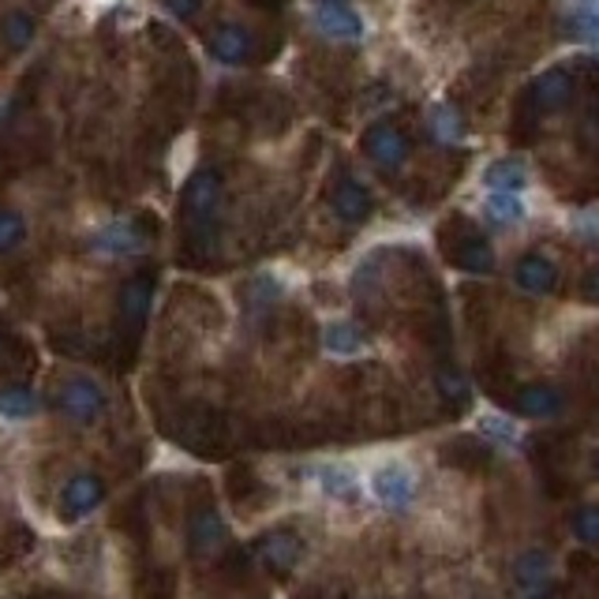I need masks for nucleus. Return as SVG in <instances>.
Listing matches in <instances>:
<instances>
[{
    "label": "nucleus",
    "instance_id": "1",
    "mask_svg": "<svg viewBox=\"0 0 599 599\" xmlns=\"http://www.w3.org/2000/svg\"><path fill=\"white\" fill-rule=\"evenodd\" d=\"M439 247L458 270L488 274L494 266V252H491L488 236H483L472 222H464V217H450V222H446V229L439 233Z\"/></svg>",
    "mask_w": 599,
    "mask_h": 599
},
{
    "label": "nucleus",
    "instance_id": "2",
    "mask_svg": "<svg viewBox=\"0 0 599 599\" xmlns=\"http://www.w3.org/2000/svg\"><path fill=\"white\" fill-rule=\"evenodd\" d=\"M513 585L521 599H555V563L547 550H525L513 563Z\"/></svg>",
    "mask_w": 599,
    "mask_h": 599
},
{
    "label": "nucleus",
    "instance_id": "3",
    "mask_svg": "<svg viewBox=\"0 0 599 599\" xmlns=\"http://www.w3.org/2000/svg\"><path fill=\"white\" fill-rule=\"evenodd\" d=\"M364 154L375 161V165H383V169L402 165L405 154H408L405 131L397 128V124H389V120L371 124V128L364 131Z\"/></svg>",
    "mask_w": 599,
    "mask_h": 599
},
{
    "label": "nucleus",
    "instance_id": "4",
    "mask_svg": "<svg viewBox=\"0 0 599 599\" xmlns=\"http://www.w3.org/2000/svg\"><path fill=\"white\" fill-rule=\"evenodd\" d=\"M255 555H259V563L266 569H274V574H292L297 563L303 558V539L289 528L266 532V536L259 539V547H255Z\"/></svg>",
    "mask_w": 599,
    "mask_h": 599
},
{
    "label": "nucleus",
    "instance_id": "5",
    "mask_svg": "<svg viewBox=\"0 0 599 599\" xmlns=\"http://www.w3.org/2000/svg\"><path fill=\"white\" fill-rule=\"evenodd\" d=\"M106 408V394L90 378H72L61 389V413L75 424H94Z\"/></svg>",
    "mask_w": 599,
    "mask_h": 599
},
{
    "label": "nucleus",
    "instance_id": "6",
    "mask_svg": "<svg viewBox=\"0 0 599 599\" xmlns=\"http://www.w3.org/2000/svg\"><path fill=\"white\" fill-rule=\"evenodd\" d=\"M371 491H375L378 502H386L389 510H405L408 502L416 499V477L405 469V464H383L371 477Z\"/></svg>",
    "mask_w": 599,
    "mask_h": 599
},
{
    "label": "nucleus",
    "instance_id": "7",
    "mask_svg": "<svg viewBox=\"0 0 599 599\" xmlns=\"http://www.w3.org/2000/svg\"><path fill=\"white\" fill-rule=\"evenodd\" d=\"M330 206H334V214L341 222L360 225V222H367L371 211H375V199H371V192L360 184V180L341 177L334 184V192H330Z\"/></svg>",
    "mask_w": 599,
    "mask_h": 599
},
{
    "label": "nucleus",
    "instance_id": "8",
    "mask_svg": "<svg viewBox=\"0 0 599 599\" xmlns=\"http://www.w3.org/2000/svg\"><path fill=\"white\" fill-rule=\"evenodd\" d=\"M217 195H222V180H217L214 173H195L192 177V184H188V192H184V214H188V222L195 225V233L211 225Z\"/></svg>",
    "mask_w": 599,
    "mask_h": 599
},
{
    "label": "nucleus",
    "instance_id": "9",
    "mask_svg": "<svg viewBox=\"0 0 599 599\" xmlns=\"http://www.w3.org/2000/svg\"><path fill=\"white\" fill-rule=\"evenodd\" d=\"M188 539H192V550L199 558H211L225 547L229 532H225V521L217 517V510L203 506L192 513V521H188Z\"/></svg>",
    "mask_w": 599,
    "mask_h": 599
},
{
    "label": "nucleus",
    "instance_id": "10",
    "mask_svg": "<svg viewBox=\"0 0 599 599\" xmlns=\"http://www.w3.org/2000/svg\"><path fill=\"white\" fill-rule=\"evenodd\" d=\"M563 389L547 386V383H532V386H521L517 394L510 397V408L517 416H528V420H547L563 408Z\"/></svg>",
    "mask_w": 599,
    "mask_h": 599
},
{
    "label": "nucleus",
    "instance_id": "11",
    "mask_svg": "<svg viewBox=\"0 0 599 599\" xmlns=\"http://www.w3.org/2000/svg\"><path fill=\"white\" fill-rule=\"evenodd\" d=\"M319 31L327 38H338V42H356L364 34V19H360L345 0H322L315 12Z\"/></svg>",
    "mask_w": 599,
    "mask_h": 599
},
{
    "label": "nucleus",
    "instance_id": "12",
    "mask_svg": "<svg viewBox=\"0 0 599 599\" xmlns=\"http://www.w3.org/2000/svg\"><path fill=\"white\" fill-rule=\"evenodd\" d=\"M101 494H106V483L83 472V477H75L61 494V517L64 521H83L90 510H98Z\"/></svg>",
    "mask_w": 599,
    "mask_h": 599
},
{
    "label": "nucleus",
    "instance_id": "13",
    "mask_svg": "<svg viewBox=\"0 0 599 599\" xmlns=\"http://www.w3.org/2000/svg\"><path fill=\"white\" fill-rule=\"evenodd\" d=\"M528 98L532 106H536V113H555L574 98V79H569L566 68H550L528 87Z\"/></svg>",
    "mask_w": 599,
    "mask_h": 599
},
{
    "label": "nucleus",
    "instance_id": "14",
    "mask_svg": "<svg viewBox=\"0 0 599 599\" xmlns=\"http://www.w3.org/2000/svg\"><path fill=\"white\" fill-rule=\"evenodd\" d=\"M211 53L222 64H247L255 56V38L252 31H244V26L225 23L211 34Z\"/></svg>",
    "mask_w": 599,
    "mask_h": 599
},
{
    "label": "nucleus",
    "instance_id": "15",
    "mask_svg": "<svg viewBox=\"0 0 599 599\" xmlns=\"http://www.w3.org/2000/svg\"><path fill=\"white\" fill-rule=\"evenodd\" d=\"M513 281H517V289L532 292V297H544V292L555 289L558 270L544 255H525V259L517 263V270H513Z\"/></svg>",
    "mask_w": 599,
    "mask_h": 599
},
{
    "label": "nucleus",
    "instance_id": "16",
    "mask_svg": "<svg viewBox=\"0 0 599 599\" xmlns=\"http://www.w3.org/2000/svg\"><path fill=\"white\" fill-rule=\"evenodd\" d=\"M442 461L461 472H483L491 464V450L480 439H453V442H446Z\"/></svg>",
    "mask_w": 599,
    "mask_h": 599
},
{
    "label": "nucleus",
    "instance_id": "17",
    "mask_svg": "<svg viewBox=\"0 0 599 599\" xmlns=\"http://www.w3.org/2000/svg\"><path fill=\"white\" fill-rule=\"evenodd\" d=\"M435 389H439V397L446 405H450V413H461V408H469V378L461 375L453 364H446L435 371Z\"/></svg>",
    "mask_w": 599,
    "mask_h": 599
},
{
    "label": "nucleus",
    "instance_id": "18",
    "mask_svg": "<svg viewBox=\"0 0 599 599\" xmlns=\"http://www.w3.org/2000/svg\"><path fill=\"white\" fill-rule=\"evenodd\" d=\"M147 311H150V278L128 281V285H124V292H120V315H124V322H131V327H142Z\"/></svg>",
    "mask_w": 599,
    "mask_h": 599
},
{
    "label": "nucleus",
    "instance_id": "19",
    "mask_svg": "<svg viewBox=\"0 0 599 599\" xmlns=\"http://www.w3.org/2000/svg\"><path fill=\"white\" fill-rule=\"evenodd\" d=\"M319 483H322V491H327L330 499H341V502H356V494H360L353 472L341 469V464H322Z\"/></svg>",
    "mask_w": 599,
    "mask_h": 599
},
{
    "label": "nucleus",
    "instance_id": "20",
    "mask_svg": "<svg viewBox=\"0 0 599 599\" xmlns=\"http://www.w3.org/2000/svg\"><path fill=\"white\" fill-rule=\"evenodd\" d=\"M483 180H488L491 192H521V188H525V180H528V173L517 165V161L506 158V161H494L488 173H483Z\"/></svg>",
    "mask_w": 599,
    "mask_h": 599
},
{
    "label": "nucleus",
    "instance_id": "21",
    "mask_svg": "<svg viewBox=\"0 0 599 599\" xmlns=\"http://www.w3.org/2000/svg\"><path fill=\"white\" fill-rule=\"evenodd\" d=\"M327 349L334 356H353L364 349V334L353 322H334V327H327Z\"/></svg>",
    "mask_w": 599,
    "mask_h": 599
},
{
    "label": "nucleus",
    "instance_id": "22",
    "mask_svg": "<svg viewBox=\"0 0 599 599\" xmlns=\"http://www.w3.org/2000/svg\"><path fill=\"white\" fill-rule=\"evenodd\" d=\"M569 528L585 547H599V506H581L569 521Z\"/></svg>",
    "mask_w": 599,
    "mask_h": 599
},
{
    "label": "nucleus",
    "instance_id": "23",
    "mask_svg": "<svg viewBox=\"0 0 599 599\" xmlns=\"http://www.w3.org/2000/svg\"><path fill=\"white\" fill-rule=\"evenodd\" d=\"M488 217H491V222H499V225L517 222V217H521V199H517V192H491V199H488Z\"/></svg>",
    "mask_w": 599,
    "mask_h": 599
},
{
    "label": "nucleus",
    "instance_id": "24",
    "mask_svg": "<svg viewBox=\"0 0 599 599\" xmlns=\"http://www.w3.org/2000/svg\"><path fill=\"white\" fill-rule=\"evenodd\" d=\"M34 413V397L26 389H4L0 394V416L4 420H26Z\"/></svg>",
    "mask_w": 599,
    "mask_h": 599
},
{
    "label": "nucleus",
    "instance_id": "25",
    "mask_svg": "<svg viewBox=\"0 0 599 599\" xmlns=\"http://www.w3.org/2000/svg\"><path fill=\"white\" fill-rule=\"evenodd\" d=\"M23 236H26L23 217L12 214V211H0V255L12 252V247L23 244Z\"/></svg>",
    "mask_w": 599,
    "mask_h": 599
},
{
    "label": "nucleus",
    "instance_id": "26",
    "mask_svg": "<svg viewBox=\"0 0 599 599\" xmlns=\"http://www.w3.org/2000/svg\"><path fill=\"white\" fill-rule=\"evenodd\" d=\"M31 34H34V19L31 15H8V23H4L8 50H23V45L31 42Z\"/></svg>",
    "mask_w": 599,
    "mask_h": 599
},
{
    "label": "nucleus",
    "instance_id": "27",
    "mask_svg": "<svg viewBox=\"0 0 599 599\" xmlns=\"http://www.w3.org/2000/svg\"><path fill=\"white\" fill-rule=\"evenodd\" d=\"M431 131H435V139H458L461 136V120L453 117V109H435L431 113Z\"/></svg>",
    "mask_w": 599,
    "mask_h": 599
},
{
    "label": "nucleus",
    "instance_id": "28",
    "mask_svg": "<svg viewBox=\"0 0 599 599\" xmlns=\"http://www.w3.org/2000/svg\"><path fill=\"white\" fill-rule=\"evenodd\" d=\"M139 240L131 236L124 225H113L106 236H98V247H106V252H128V247H136Z\"/></svg>",
    "mask_w": 599,
    "mask_h": 599
},
{
    "label": "nucleus",
    "instance_id": "29",
    "mask_svg": "<svg viewBox=\"0 0 599 599\" xmlns=\"http://www.w3.org/2000/svg\"><path fill=\"white\" fill-rule=\"evenodd\" d=\"M483 431H491V435H499L502 442H517V431H513V424L506 420H499V416H488L483 420Z\"/></svg>",
    "mask_w": 599,
    "mask_h": 599
},
{
    "label": "nucleus",
    "instance_id": "30",
    "mask_svg": "<svg viewBox=\"0 0 599 599\" xmlns=\"http://www.w3.org/2000/svg\"><path fill=\"white\" fill-rule=\"evenodd\" d=\"M161 4H165L177 19H192L199 8H203V0H161Z\"/></svg>",
    "mask_w": 599,
    "mask_h": 599
},
{
    "label": "nucleus",
    "instance_id": "31",
    "mask_svg": "<svg viewBox=\"0 0 599 599\" xmlns=\"http://www.w3.org/2000/svg\"><path fill=\"white\" fill-rule=\"evenodd\" d=\"M585 300H596V303H599V270L585 278Z\"/></svg>",
    "mask_w": 599,
    "mask_h": 599
},
{
    "label": "nucleus",
    "instance_id": "32",
    "mask_svg": "<svg viewBox=\"0 0 599 599\" xmlns=\"http://www.w3.org/2000/svg\"><path fill=\"white\" fill-rule=\"evenodd\" d=\"M592 469H596V477H599V453H596V464H592Z\"/></svg>",
    "mask_w": 599,
    "mask_h": 599
}]
</instances>
